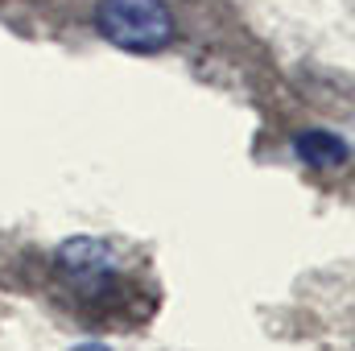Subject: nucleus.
<instances>
[{
    "label": "nucleus",
    "instance_id": "3",
    "mask_svg": "<svg viewBox=\"0 0 355 351\" xmlns=\"http://www.w3.org/2000/svg\"><path fill=\"white\" fill-rule=\"evenodd\" d=\"M293 157L306 170H343L352 162V145L331 128H302L293 137Z\"/></svg>",
    "mask_w": 355,
    "mask_h": 351
},
{
    "label": "nucleus",
    "instance_id": "2",
    "mask_svg": "<svg viewBox=\"0 0 355 351\" xmlns=\"http://www.w3.org/2000/svg\"><path fill=\"white\" fill-rule=\"evenodd\" d=\"M54 273H58L71 289H79V293H87V298H99L103 289H112V285L120 281V257H116V248H112L107 240H99V236H75V240H62V244H58V252H54Z\"/></svg>",
    "mask_w": 355,
    "mask_h": 351
},
{
    "label": "nucleus",
    "instance_id": "4",
    "mask_svg": "<svg viewBox=\"0 0 355 351\" xmlns=\"http://www.w3.org/2000/svg\"><path fill=\"white\" fill-rule=\"evenodd\" d=\"M71 351H112V348L107 343H75Z\"/></svg>",
    "mask_w": 355,
    "mask_h": 351
},
{
    "label": "nucleus",
    "instance_id": "1",
    "mask_svg": "<svg viewBox=\"0 0 355 351\" xmlns=\"http://www.w3.org/2000/svg\"><path fill=\"white\" fill-rule=\"evenodd\" d=\"M95 29L124 54H162L178 42V21L166 0H99Z\"/></svg>",
    "mask_w": 355,
    "mask_h": 351
}]
</instances>
